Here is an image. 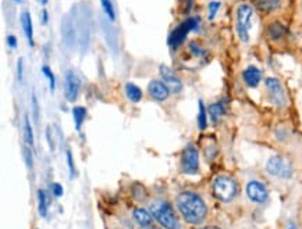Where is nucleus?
Masks as SVG:
<instances>
[{"instance_id": "nucleus-1", "label": "nucleus", "mask_w": 302, "mask_h": 229, "mask_svg": "<svg viewBox=\"0 0 302 229\" xmlns=\"http://www.w3.org/2000/svg\"><path fill=\"white\" fill-rule=\"evenodd\" d=\"M177 208L188 224L198 225L205 220L207 213L206 204L202 198L194 192H183L177 196Z\"/></svg>"}, {"instance_id": "nucleus-2", "label": "nucleus", "mask_w": 302, "mask_h": 229, "mask_svg": "<svg viewBox=\"0 0 302 229\" xmlns=\"http://www.w3.org/2000/svg\"><path fill=\"white\" fill-rule=\"evenodd\" d=\"M151 214L165 229H180L174 210L167 201H155L151 205Z\"/></svg>"}, {"instance_id": "nucleus-3", "label": "nucleus", "mask_w": 302, "mask_h": 229, "mask_svg": "<svg viewBox=\"0 0 302 229\" xmlns=\"http://www.w3.org/2000/svg\"><path fill=\"white\" fill-rule=\"evenodd\" d=\"M237 23L235 31L241 42H249V31L252 28V18H254V8L249 4H239L237 7Z\"/></svg>"}, {"instance_id": "nucleus-4", "label": "nucleus", "mask_w": 302, "mask_h": 229, "mask_svg": "<svg viewBox=\"0 0 302 229\" xmlns=\"http://www.w3.org/2000/svg\"><path fill=\"white\" fill-rule=\"evenodd\" d=\"M237 192H238V186L230 176L220 175L213 182V193L220 201L230 203L231 200L237 196Z\"/></svg>"}, {"instance_id": "nucleus-5", "label": "nucleus", "mask_w": 302, "mask_h": 229, "mask_svg": "<svg viewBox=\"0 0 302 229\" xmlns=\"http://www.w3.org/2000/svg\"><path fill=\"white\" fill-rule=\"evenodd\" d=\"M199 24H201V20H199V18H195V17L187 18L185 21H183L181 24L175 28L174 31L170 33V36H168V45H170V48L177 49L178 46H181L184 43V40H185V38L188 36V33L191 31L198 29Z\"/></svg>"}, {"instance_id": "nucleus-6", "label": "nucleus", "mask_w": 302, "mask_h": 229, "mask_svg": "<svg viewBox=\"0 0 302 229\" xmlns=\"http://www.w3.org/2000/svg\"><path fill=\"white\" fill-rule=\"evenodd\" d=\"M266 171L273 176H277L281 179H288L293 176V167L287 161L286 158L274 156L269 158L266 163Z\"/></svg>"}, {"instance_id": "nucleus-7", "label": "nucleus", "mask_w": 302, "mask_h": 229, "mask_svg": "<svg viewBox=\"0 0 302 229\" xmlns=\"http://www.w3.org/2000/svg\"><path fill=\"white\" fill-rule=\"evenodd\" d=\"M199 170L198 150L188 144L183 151V171L185 174H197Z\"/></svg>"}, {"instance_id": "nucleus-8", "label": "nucleus", "mask_w": 302, "mask_h": 229, "mask_svg": "<svg viewBox=\"0 0 302 229\" xmlns=\"http://www.w3.org/2000/svg\"><path fill=\"white\" fill-rule=\"evenodd\" d=\"M159 74L162 79H163V82L168 86L171 93H180V92L183 90V82H181V79L175 75V72L173 71L171 68H168L167 65H160Z\"/></svg>"}, {"instance_id": "nucleus-9", "label": "nucleus", "mask_w": 302, "mask_h": 229, "mask_svg": "<svg viewBox=\"0 0 302 229\" xmlns=\"http://www.w3.org/2000/svg\"><path fill=\"white\" fill-rule=\"evenodd\" d=\"M64 89H66V99L68 102L74 103L78 97L80 93L81 82L80 78L77 77V74L74 71H68L66 74V79H64Z\"/></svg>"}, {"instance_id": "nucleus-10", "label": "nucleus", "mask_w": 302, "mask_h": 229, "mask_svg": "<svg viewBox=\"0 0 302 229\" xmlns=\"http://www.w3.org/2000/svg\"><path fill=\"white\" fill-rule=\"evenodd\" d=\"M247 196L251 201L258 203V204H263L268 200V189L266 186L258 181H251L247 185Z\"/></svg>"}, {"instance_id": "nucleus-11", "label": "nucleus", "mask_w": 302, "mask_h": 229, "mask_svg": "<svg viewBox=\"0 0 302 229\" xmlns=\"http://www.w3.org/2000/svg\"><path fill=\"white\" fill-rule=\"evenodd\" d=\"M265 85H266L268 90H269V93H270L271 100L276 103L277 106H284V103H286V96H284V90H283L281 84L278 82V79L266 78Z\"/></svg>"}, {"instance_id": "nucleus-12", "label": "nucleus", "mask_w": 302, "mask_h": 229, "mask_svg": "<svg viewBox=\"0 0 302 229\" xmlns=\"http://www.w3.org/2000/svg\"><path fill=\"white\" fill-rule=\"evenodd\" d=\"M148 90L152 99H155L156 102H165L167 97L170 96V89L163 81H152L148 85Z\"/></svg>"}, {"instance_id": "nucleus-13", "label": "nucleus", "mask_w": 302, "mask_h": 229, "mask_svg": "<svg viewBox=\"0 0 302 229\" xmlns=\"http://www.w3.org/2000/svg\"><path fill=\"white\" fill-rule=\"evenodd\" d=\"M242 79L249 87H256L262 79V72L255 65H249L242 72Z\"/></svg>"}, {"instance_id": "nucleus-14", "label": "nucleus", "mask_w": 302, "mask_h": 229, "mask_svg": "<svg viewBox=\"0 0 302 229\" xmlns=\"http://www.w3.org/2000/svg\"><path fill=\"white\" fill-rule=\"evenodd\" d=\"M133 215H134V220H135V222L139 227L148 228V227H151L152 225L153 215H151V213H148L145 208H135Z\"/></svg>"}, {"instance_id": "nucleus-15", "label": "nucleus", "mask_w": 302, "mask_h": 229, "mask_svg": "<svg viewBox=\"0 0 302 229\" xmlns=\"http://www.w3.org/2000/svg\"><path fill=\"white\" fill-rule=\"evenodd\" d=\"M21 25H23V31L25 33V38L28 40V43L34 46V28H32V18L31 14L28 11H24L21 14Z\"/></svg>"}, {"instance_id": "nucleus-16", "label": "nucleus", "mask_w": 302, "mask_h": 229, "mask_svg": "<svg viewBox=\"0 0 302 229\" xmlns=\"http://www.w3.org/2000/svg\"><path fill=\"white\" fill-rule=\"evenodd\" d=\"M255 4V7L259 8L263 13H271L277 10L280 6V0H251Z\"/></svg>"}, {"instance_id": "nucleus-17", "label": "nucleus", "mask_w": 302, "mask_h": 229, "mask_svg": "<svg viewBox=\"0 0 302 229\" xmlns=\"http://www.w3.org/2000/svg\"><path fill=\"white\" fill-rule=\"evenodd\" d=\"M124 89H126V95H127L130 102L133 103L141 102V99H142V90L136 86V85L131 84V82H128V84H126V87H124Z\"/></svg>"}, {"instance_id": "nucleus-18", "label": "nucleus", "mask_w": 302, "mask_h": 229, "mask_svg": "<svg viewBox=\"0 0 302 229\" xmlns=\"http://www.w3.org/2000/svg\"><path fill=\"white\" fill-rule=\"evenodd\" d=\"M207 111H209L210 119H212L213 122H217L219 119L222 118L223 114L226 113V106H224V103L223 102L213 103V104H210V106H209Z\"/></svg>"}, {"instance_id": "nucleus-19", "label": "nucleus", "mask_w": 302, "mask_h": 229, "mask_svg": "<svg viewBox=\"0 0 302 229\" xmlns=\"http://www.w3.org/2000/svg\"><path fill=\"white\" fill-rule=\"evenodd\" d=\"M85 117H87V110L84 107H74L72 109V118H74V122H75L77 131L81 129L82 122L85 121Z\"/></svg>"}, {"instance_id": "nucleus-20", "label": "nucleus", "mask_w": 302, "mask_h": 229, "mask_svg": "<svg viewBox=\"0 0 302 229\" xmlns=\"http://www.w3.org/2000/svg\"><path fill=\"white\" fill-rule=\"evenodd\" d=\"M284 33H286V28H284V25H281L280 23H273L269 27V36L271 39H280V38L284 36Z\"/></svg>"}, {"instance_id": "nucleus-21", "label": "nucleus", "mask_w": 302, "mask_h": 229, "mask_svg": "<svg viewBox=\"0 0 302 229\" xmlns=\"http://www.w3.org/2000/svg\"><path fill=\"white\" fill-rule=\"evenodd\" d=\"M38 210H39L40 217L48 215V200H46V193L43 190L38 192Z\"/></svg>"}, {"instance_id": "nucleus-22", "label": "nucleus", "mask_w": 302, "mask_h": 229, "mask_svg": "<svg viewBox=\"0 0 302 229\" xmlns=\"http://www.w3.org/2000/svg\"><path fill=\"white\" fill-rule=\"evenodd\" d=\"M198 127L199 129H206L207 127V113L203 103L199 102V111H198Z\"/></svg>"}, {"instance_id": "nucleus-23", "label": "nucleus", "mask_w": 302, "mask_h": 229, "mask_svg": "<svg viewBox=\"0 0 302 229\" xmlns=\"http://www.w3.org/2000/svg\"><path fill=\"white\" fill-rule=\"evenodd\" d=\"M24 138L25 142L28 146H34V132H32L31 122H30V118L25 117L24 118Z\"/></svg>"}, {"instance_id": "nucleus-24", "label": "nucleus", "mask_w": 302, "mask_h": 229, "mask_svg": "<svg viewBox=\"0 0 302 229\" xmlns=\"http://www.w3.org/2000/svg\"><path fill=\"white\" fill-rule=\"evenodd\" d=\"M101 4H102L104 14L109 17L111 21H114V20H116V11H114L111 0H101Z\"/></svg>"}, {"instance_id": "nucleus-25", "label": "nucleus", "mask_w": 302, "mask_h": 229, "mask_svg": "<svg viewBox=\"0 0 302 229\" xmlns=\"http://www.w3.org/2000/svg\"><path fill=\"white\" fill-rule=\"evenodd\" d=\"M220 7H222V3L217 1V0H213V1H210V3L207 4V18H209L210 21L215 20L216 14L219 13Z\"/></svg>"}, {"instance_id": "nucleus-26", "label": "nucleus", "mask_w": 302, "mask_h": 229, "mask_svg": "<svg viewBox=\"0 0 302 229\" xmlns=\"http://www.w3.org/2000/svg\"><path fill=\"white\" fill-rule=\"evenodd\" d=\"M42 72H43V75H45V77H48L49 87H50V90H52V92H55L56 78H55V75H53V72H52V70L49 68L48 65H43V67H42Z\"/></svg>"}, {"instance_id": "nucleus-27", "label": "nucleus", "mask_w": 302, "mask_h": 229, "mask_svg": "<svg viewBox=\"0 0 302 229\" xmlns=\"http://www.w3.org/2000/svg\"><path fill=\"white\" fill-rule=\"evenodd\" d=\"M50 189H52V193L55 195L56 198H60V196L63 195V186H62L60 183H53V185L50 186Z\"/></svg>"}, {"instance_id": "nucleus-28", "label": "nucleus", "mask_w": 302, "mask_h": 229, "mask_svg": "<svg viewBox=\"0 0 302 229\" xmlns=\"http://www.w3.org/2000/svg\"><path fill=\"white\" fill-rule=\"evenodd\" d=\"M67 163H68V168H70V174H71L72 176L74 172H75V168H74V160H72L71 153L68 150H67Z\"/></svg>"}, {"instance_id": "nucleus-29", "label": "nucleus", "mask_w": 302, "mask_h": 229, "mask_svg": "<svg viewBox=\"0 0 302 229\" xmlns=\"http://www.w3.org/2000/svg\"><path fill=\"white\" fill-rule=\"evenodd\" d=\"M7 45H8V48H10V49H16L17 48L16 36H13V35L7 36Z\"/></svg>"}, {"instance_id": "nucleus-30", "label": "nucleus", "mask_w": 302, "mask_h": 229, "mask_svg": "<svg viewBox=\"0 0 302 229\" xmlns=\"http://www.w3.org/2000/svg\"><path fill=\"white\" fill-rule=\"evenodd\" d=\"M24 154H25V158H27V164H28V167H31L32 166V154H31V150H30V147H25Z\"/></svg>"}, {"instance_id": "nucleus-31", "label": "nucleus", "mask_w": 302, "mask_h": 229, "mask_svg": "<svg viewBox=\"0 0 302 229\" xmlns=\"http://www.w3.org/2000/svg\"><path fill=\"white\" fill-rule=\"evenodd\" d=\"M18 79L23 81V60L21 58L18 61Z\"/></svg>"}, {"instance_id": "nucleus-32", "label": "nucleus", "mask_w": 302, "mask_h": 229, "mask_svg": "<svg viewBox=\"0 0 302 229\" xmlns=\"http://www.w3.org/2000/svg\"><path fill=\"white\" fill-rule=\"evenodd\" d=\"M287 229H298V228H297V225H295L294 222H288V224H287Z\"/></svg>"}, {"instance_id": "nucleus-33", "label": "nucleus", "mask_w": 302, "mask_h": 229, "mask_svg": "<svg viewBox=\"0 0 302 229\" xmlns=\"http://www.w3.org/2000/svg\"><path fill=\"white\" fill-rule=\"evenodd\" d=\"M192 1H194V0H185V3H187V10H188V11L191 10V7H192Z\"/></svg>"}, {"instance_id": "nucleus-34", "label": "nucleus", "mask_w": 302, "mask_h": 229, "mask_svg": "<svg viewBox=\"0 0 302 229\" xmlns=\"http://www.w3.org/2000/svg\"><path fill=\"white\" fill-rule=\"evenodd\" d=\"M42 16H43V23H46V21H48V11H46V10H43Z\"/></svg>"}, {"instance_id": "nucleus-35", "label": "nucleus", "mask_w": 302, "mask_h": 229, "mask_svg": "<svg viewBox=\"0 0 302 229\" xmlns=\"http://www.w3.org/2000/svg\"><path fill=\"white\" fill-rule=\"evenodd\" d=\"M198 229H222L219 227H205V228H198Z\"/></svg>"}, {"instance_id": "nucleus-36", "label": "nucleus", "mask_w": 302, "mask_h": 229, "mask_svg": "<svg viewBox=\"0 0 302 229\" xmlns=\"http://www.w3.org/2000/svg\"><path fill=\"white\" fill-rule=\"evenodd\" d=\"M38 1H39L40 4H43V6H45V4H46V3H48L49 0H38Z\"/></svg>"}, {"instance_id": "nucleus-37", "label": "nucleus", "mask_w": 302, "mask_h": 229, "mask_svg": "<svg viewBox=\"0 0 302 229\" xmlns=\"http://www.w3.org/2000/svg\"><path fill=\"white\" fill-rule=\"evenodd\" d=\"M146 229H160V228H155V227H148Z\"/></svg>"}, {"instance_id": "nucleus-38", "label": "nucleus", "mask_w": 302, "mask_h": 229, "mask_svg": "<svg viewBox=\"0 0 302 229\" xmlns=\"http://www.w3.org/2000/svg\"><path fill=\"white\" fill-rule=\"evenodd\" d=\"M13 1H17V3H20V1H21V0H13Z\"/></svg>"}]
</instances>
